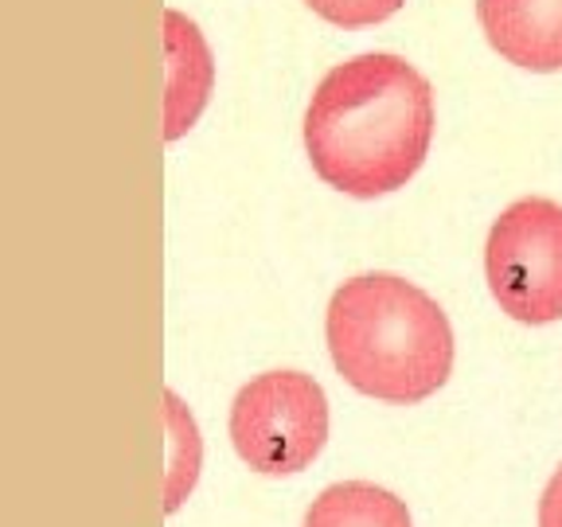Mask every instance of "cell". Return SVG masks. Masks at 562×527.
Here are the masks:
<instances>
[{
	"instance_id": "6da1fadb",
	"label": "cell",
	"mask_w": 562,
	"mask_h": 527,
	"mask_svg": "<svg viewBox=\"0 0 562 527\" xmlns=\"http://www.w3.org/2000/svg\"><path fill=\"white\" fill-rule=\"evenodd\" d=\"M434 141L430 82L391 52H368L321 79L305 110L316 176L356 200L403 188Z\"/></svg>"
},
{
	"instance_id": "7a4b0ae2",
	"label": "cell",
	"mask_w": 562,
	"mask_h": 527,
	"mask_svg": "<svg viewBox=\"0 0 562 527\" xmlns=\"http://www.w3.org/2000/svg\"><path fill=\"white\" fill-rule=\"evenodd\" d=\"M328 351L360 395L422 403L453 371V328L441 305L395 273H360L328 301Z\"/></svg>"
},
{
	"instance_id": "3957f363",
	"label": "cell",
	"mask_w": 562,
	"mask_h": 527,
	"mask_svg": "<svg viewBox=\"0 0 562 527\" xmlns=\"http://www.w3.org/2000/svg\"><path fill=\"white\" fill-rule=\"evenodd\" d=\"M325 386L305 371H266L250 379L231 403V441L255 473H301L325 449Z\"/></svg>"
},
{
	"instance_id": "277c9868",
	"label": "cell",
	"mask_w": 562,
	"mask_h": 527,
	"mask_svg": "<svg viewBox=\"0 0 562 527\" xmlns=\"http://www.w3.org/2000/svg\"><path fill=\"white\" fill-rule=\"evenodd\" d=\"M496 305L519 325L562 321V203L527 195L501 211L484 246Z\"/></svg>"
},
{
	"instance_id": "5b68a950",
	"label": "cell",
	"mask_w": 562,
	"mask_h": 527,
	"mask_svg": "<svg viewBox=\"0 0 562 527\" xmlns=\"http://www.w3.org/2000/svg\"><path fill=\"white\" fill-rule=\"evenodd\" d=\"M488 44L527 70H562V0H476Z\"/></svg>"
},
{
	"instance_id": "8992f818",
	"label": "cell",
	"mask_w": 562,
	"mask_h": 527,
	"mask_svg": "<svg viewBox=\"0 0 562 527\" xmlns=\"http://www.w3.org/2000/svg\"><path fill=\"white\" fill-rule=\"evenodd\" d=\"M215 82V59L184 12H165V137L180 141L203 114Z\"/></svg>"
},
{
	"instance_id": "52a82bcc",
	"label": "cell",
	"mask_w": 562,
	"mask_h": 527,
	"mask_svg": "<svg viewBox=\"0 0 562 527\" xmlns=\"http://www.w3.org/2000/svg\"><path fill=\"white\" fill-rule=\"evenodd\" d=\"M301 527H414L406 504L395 492L368 481L328 484L305 512Z\"/></svg>"
},
{
	"instance_id": "ba28073f",
	"label": "cell",
	"mask_w": 562,
	"mask_h": 527,
	"mask_svg": "<svg viewBox=\"0 0 562 527\" xmlns=\"http://www.w3.org/2000/svg\"><path fill=\"white\" fill-rule=\"evenodd\" d=\"M165 418H168V481H165V512H180V504L188 501V492L200 481V466H203V441H200V426L188 414V406L180 403L176 391H165Z\"/></svg>"
},
{
	"instance_id": "9c48e42d",
	"label": "cell",
	"mask_w": 562,
	"mask_h": 527,
	"mask_svg": "<svg viewBox=\"0 0 562 527\" xmlns=\"http://www.w3.org/2000/svg\"><path fill=\"white\" fill-rule=\"evenodd\" d=\"M316 16L333 20L340 27H363L379 24V20L395 16L403 9V0H305Z\"/></svg>"
},
{
	"instance_id": "30bf717a",
	"label": "cell",
	"mask_w": 562,
	"mask_h": 527,
	"mask_svg": "<svg viewBox=\"0 0 562 527\" xmlns=\"http://www.w3.org/2000/svg\"><path fill=\"white\" fill-rule=\"evenodd\" d=\"M539 527H562V466L554 469L543 496H539Z\"/></svg>"
}]
</instances>
